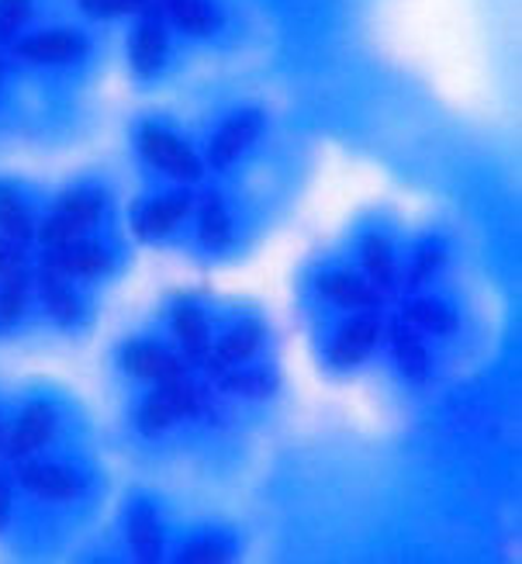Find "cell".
Returning <instances> with one entry per match:
<instances>
[{
    "label": "cell",
    "mask_w": 522,
    "mask_h": 564,
    "mask_svg": "<svg viewBox=\"0 0 522 564\" xmlns=\"http://www.w3.org/2000/svg\"><path fill=\"white\" fill-rule=\"evenodd\" d=\"M257 132H260V111H239L236 118H229L211 139V150H208L211 166H229L246 145L257 139Z\"/></svg>",
    "instance_id": "7a4b0ae2"
},
{
    "label": "cell",
    "mask_w": 522,
    "mask_h": 564,
    "mask_svg": "<svg viewBox=\"0 0 522 564\" xmlns=\"http://www.w3.org/2000/svg\"><path fill=\"white\" fill-rule=\"evenodd\" d=\"M126 371L145 381H170L184 375L177 357H170L160 347H149V343H135V347L126 350Z\"/></svg>",
    "instance_id": "8992f818"
},
{
    "label": "cell",
    "mask_w": 522,
    "mask_h": 564,
    "mask_svg": "<svg viewBox=\"0 0 522 564\" xmlns=\"http://www.w3.org/2000/svg\"><path fill=\"white\" fill-rule=\"evenodd\" d=\"M56 430V415L48 405H29L21 412V420L11 433V444H8V454L11 457H29L32 451L45 447L48 436Z\"/></svg>",
    "instance_id": "277c9868"
},
{
    "label": "cell",
    "mask_w": 522,
    "mask_h": 564,
    "mask_svg": "<svg viewBox=\"0 0 522 564\" xmlns=\"http://www.w3.org/2000/svg\"><path fill=\"white\" fill-rule=\"evenodd\" d=\"M8 512H11V485L0 481V527L8 523Z\"/></svg>",
    "instance_id": "f546056e"
},
{
    "label": "cell",
    "mask_w": 522,
    "mask_h": 564,
    "mask_svg": "<svg viewBox=\"0 0 522 564\" xmlns=\"http://www.w3.org/2000/svg\"><path fill=\"white\" fill-rule=\"evenodd\" d=\"M173 420H177V412H173L160 395H153L145 405H142V412H139V430L142 433H149V436H156V433H163Z\"/></svg>",
    "instance_id": "cb8c5ba5"
},
{
    "label": "cell",
    "mask_w": 522,
    "mask_h": 564,
    "mask_svg": "<svg viewBox=\"0 0 522 564\" xmlns=\"http://www.w3.org/2000/svg\"><path fill=\"white\" fill-rule=\"evenodd\" d=\"M229 236H232V226H229L226 208H221L218 198H208L205 208H202V239H205V247H211V250L229 247Z\"/></svg>",
    "instance_id": "ffe728a7"
},
{
    "label": "cell",
    "mask_w": 522,
    "mask_h": 564,
    "mask_svg": "<svg viewBox=\"0 0 522 564\" xmlns=\"http://www.w3.org/2000/svg\"><path fill=\"white\" fill-rule=\"evenodd\" d=\"M80 226L77 223H69V218L63 215H53L48 223H42V229H35V236L42 239V247L45 250H59V247H69L73 239H80Z\"/></svg>",
    "instance_id": "603a6c76"
},
{
    "label": "cell",
    "mask_w": 522,
    "mask_h": 564,
    "mask_svg": "<svg viewBox=\"0 0 522 564\" xmlns=\"http://www.w3.org/2000/svg\"><path fill=\"white\" fill-rule=\"evenodd\" d=\"M29 4L32 0H0V35H11L29 18Z\"/></svg>",
    "instance_id": "d4e9b609"
},
{
    "label": "cell",
    "mask_w": 522,
    "mask_h": 564,
    "mask_svg": "<svg viewBox=\"0 0 522 564\" xmlns=\"http://www.w3.org/2000/svg\"><path fill=\"white\" fill-rule=\"evenodd\" d=\"M139 145H142V156L153 166L166 170L170 177H181V181H197V177H202V163H197V156L187 150V145L177 135H170L163 129L149 126V129H142Z\"/></svg>",
    "instance_id": "6da1fadb"
},
{
    "label": "cell",
    "mask_w": 522,
    "mask_h": 564,
    "mask_svg": "<svg viewBox=\"0 0 522 564\" xmlns=\"http://www.w3.org/2000/svg\"><path fill=\"white\" fill-rule=\"evenodd\" d=\"M191 208V198L187 194H170V198L149 205L142 215H139V232L142 236H166L177 223H184V215Z\"/></svg>",
    "instance_id": "8fae6325"
},
{
    "label": "cell",
    "mask_w": 522,
    "mask_h": 564,
    "mask_svg": "<svg viewBox=\"0 0 522 564\" xmlns=\"http://www.w3.org/2000/svg\"><path fill=\"white\" fill-rule=\"evenodd\" d=\"M363 263H367V274L374 278L378 284H391L394 267H391V250H388V242H384V239L370 236V239L363 242Z\"/></svg>",
    "instance_id": "7402d4cb"
},
{
    "label": "cell",
    "mask_w": 522,
    "mask_h": 564,
    "mask_svg": "<svg viewBox=\"0 0 522 564\" xmlns=\"http://www.w3.org/2000/svg\"><path fill=\"white\" fill-rule=\"evenodd\" d=\"M173 329H177L187 357H194V360L208 357V326H205L202 312H197V308H181L177 318H173Z\"/></svg>",
    "instance_id": "2e32d148"
},
{
    "label": "cell",
    "mask_w": 522,
    "mask_h": 564,
    "mask_svg": "<svg viewBox=\"0 0 522 564\" xmlns=\"http://www.w3.org/2000/svg\"><path fill=\"white\" fill-rule=\"evenodd\" d=\"M260 347V329L257 326H242L236 333H229L226 339L218 343L215 357H208V367H215V371H221V367H236L242 360H250Z\"/></svg>",
    "instance_id": "7c38bea8"
},
{
    "label": "cell",
    "mask_w": 522,
    "mask_h": 564,
    "mask_svg": "<svg viewBox=\"0 0 522 564\" xmlns=\"http://www.w3.org/2000/svg\"><path fill=\"white\" fill-rule=\"evenodd\" d=\"M378 333H381V326L374 323V318H357V323H350L333 343V364L336 367L360 364L367 357V350L378 343Z\"/></svg>",
    "instance_id": "52a82bcc"
},
{
    "label": "cell",
    "mask_w": 522,
    "mask_h": 564,
    "mask_svg": "<svg viewBox=\"0 0 522 564\" xmlns=\"http://www.w3.org/2000/svg\"><path fill=\"white\" fill-rule=\"evenodd\" d=\"M42 294H45L48 315H53L59 326H73V323H77V315H80L77 294H73L66 274L53 271V267H45V263H42Z\"/></svg>",
    "instance_id": "ba28073f"
},
{
    "label": "cell",
    "mask_w": 522,
    "mask_h": 564,
    "mask_svg": "<svg viewBox=\"0 0 522 564\" xmlns=\"http://www.w3.org/2000/svg\"><path fill=\"white\" fill-rule=\"evenodd\" d=\"M439 263H443V257H439V253H422V257H418V263H415V271H412V278H415V281H426Z\"/></svg>",
    "instance_id": "f1b7e54d"
},
{
    "label": "cell",
    "mask_w": 522,
    "mask_h": 564,
    "mask_svg": "<svg viewBox=\"0 0 522 564\" xmlns=\"http://www.w3.org/2000/svg\"><path fill=\"white\" fill-rule=\"evenodd\" d=\"M129 544L135 551L139 561H160L163 554V533H160V520L149 506H135L129 512Z\"/></svg>",
    "instance_id": "9c48e42d"
},
{
    "label": "cell",
    "mask_w": 522,
    "mask_h": 564,
    "mask_svg": "<svg viewBox=\"0 0 522 564\" xmlns=\"http://www.w3.org/2000/svg\"><path fill=\"white\" fill-rule=\"evenodd\" d=\"M4 288H0V326H11L24 315V284H29V271L18 267V271L0 278Z\"/></svg>",
    "instance_id": "d6986e66"
},
{
    "label": "cell",
    "mask_w": 522,
    "mask_h": 564,
    "mask_svg": "<svg viewBox=\"0 0 522 564\" xmlns=\"http://www.w3.org/2000/svg\"><path fill=\"white\" fill-rule=\"evenodd\" d=\"M0 229H4L14 242H29L35 236L32 212L18 202V194L8 184H0Z\"/></svg>",
    "instance_id": "4fadbf2b"
},
{
    "label": "cell",
    "mask_w": 522,
    "mask_h": 564,
    "mask_svg": "<svg viewBox=\"0 0 522 564\" xmlns=\"http://www.w3.org/2000/svg\"><path fill=\"white\" fill-rule=\"evenodd\" d=\"M80 8L94 18H115L139 8V0H80Z\"/></svg>",
    "instance_id": "484cf974"
},
{
    "label": "cell",
    "mask_w": 522,
    "mask_h": 564,
    "mask_svg": "<svg viewBox=\"0 0 522 564\" xmlns=\"http://www.w3.org/2000/svg\"><path fill=\"white\" fill-rule=\"evenodd\" d=\"M163 56H166V32L156 21L139 24V32L132 39V66L139 77H153V73L163 66Z\"/></svg>",
    "instance_id": "30bf717a"
},
{
    "label": "cell",
    "mask_w": 522,
    "mask_h": 564,
    "mask_svg": "<svg viewBox=\"0 0 522 564\" xmlns=\"http://www.w3.org/2000/svg\"><path fill=\"white\" fill-rule=\"evenodd\" d=\"M322 291H326L329 299H336L339 305H354V308H367V305L378 302L374 288H367L354 274H329L326 281H322Z\"/></svg>",
    "instance_id": "9a60e30c"
},
{
    "label": "cell",
    "mask_w": 522,
    "mask_h": 564,
    "mask_svg": "<svg viewBox=\"0 0 522 564\" xmlns=\"http://www.w3.org/2000/svg\"><path fill=\"white\" fill-rule=\"evenodd\" d=\"M394 357H398V367L405 371V378H412V381L426 378V367H429L426 347H422L418 336L409 333L405 326H394Z\"/></svg>",
    "instance_id": "5bb4252c"
},
{
    "label": "cell",
    "mask_w": 522,
    "mask_h": 564,
    "mask_svg": "<svg viewBox=\"0 0 522 564\" xmlns=\"http://www.w3.org/2000/svg\"><path fill=\"white\" fill-rule=\"evenodd\" d=\"M405 318H409L412 326H422V329L439 333V336H446V333L454 329V315L446 312L439 302H412Z\"/></svg>",
    "instance_id": "44dd1931"
},
{
    "label": "cell",
    "mask_w": 522,
    "mask_h": 564,
    "mask_svg": "<svg viewBox=\"0 0 522 564\" xmlns=\"http://www.w3.org/2000/svg\"><path fill=\"white\" fill-rule=\"evenodd\" d=\"M0 440H4V433H0Z\"/></svg>",
    "instance_id": "4dcf8cb0"
},
{
    "label": "cell",
    "mask_w": 522,
    "mask_h": 564,
    "mask_svg": "<svg viewBox=\"0 0 522 564\" xmlns=\"http://www.w3.org/2000/svg\"><path fill=\"white\" fill-rule=\"evenodd\" d=\"M226 547H218V544H194L181 554L184 564H218V561H226Z\"/></svg>",
    "instance_id": "4316f807"
},
{
    "label": "cell",
    "mask_w": 522,
    "mask_h": 564,
    "mask_svg": "<svg viewBox=\"0 0 522 564\" xmlns=\"http://www.w3.org/2000/svg\"><path fill=\"white\" fill-rule=\"evenodd\" d=\"M170 14L191 35H208L218 24V14L205 4V0H170Z\"/></svg>",
    "instance_id": "e0dca14e"
},
{
    "label": "cell",
    "mask_w": 522,
    "mask_h": 564,
    "mask_svg": "<svg viewBox=\"0 0 522 564\" xmlns=\"http://www.w3.org/2000/svg\"><path fill=\"white\" fill-rule=\"evenodd\" d=\"M18 247H21V242H14V239H0V278L18 271V267H24V253Z\"/></svg>",
    "instance_id": "83f0119b"
},
{
    "label": "cell",
    "mask_w": 522,
    "mask_h": 564,
    "mask_svg": "<svg viewBox=\"0 0 522 564\" xmlns=\"http://www.w3.org/2000/svg\"><path fill=\"white\" fill-rule=\"evenodd\" d=\"M101 208H105V198L97 191H73L56 205V215H63V218H69V223H77L80 229H87L97 223Z\"/></svg>",
    "instance_id": "ac0fdd59"
},
{
    "label": "cell",
    "mask_w": 522,
    "mask_h": 564,
    "mask_svg": "<svg viewBox=\"0 0 522 564\" xmlns=\"http://www.w3.org/2000/svg\"><path fill=\"white\" fill-rule=\"evenodd\" d=\"M87 53V42L77 32H42L18 42V56L32 63H69Z\"/></svg>",
    "instance_id": "3957f363"
},
{
    "label": "cell",
    "mask_w": 522,
    "mask_h": 564,
    "mask_svg": "<svg viewBox=\"0 0 522 564\" xmlns=\"http://www.w3.org/2000/svg\"><path fill=\"white\" fill-rule=\"evenodd\" d=\"M18 478L29 492L42 496V499H53V502H63L77 492V478H73L66 468H59V464H24Z\"/></svg>",
    "instance_id": "5b68a950"
}]
</instances>
